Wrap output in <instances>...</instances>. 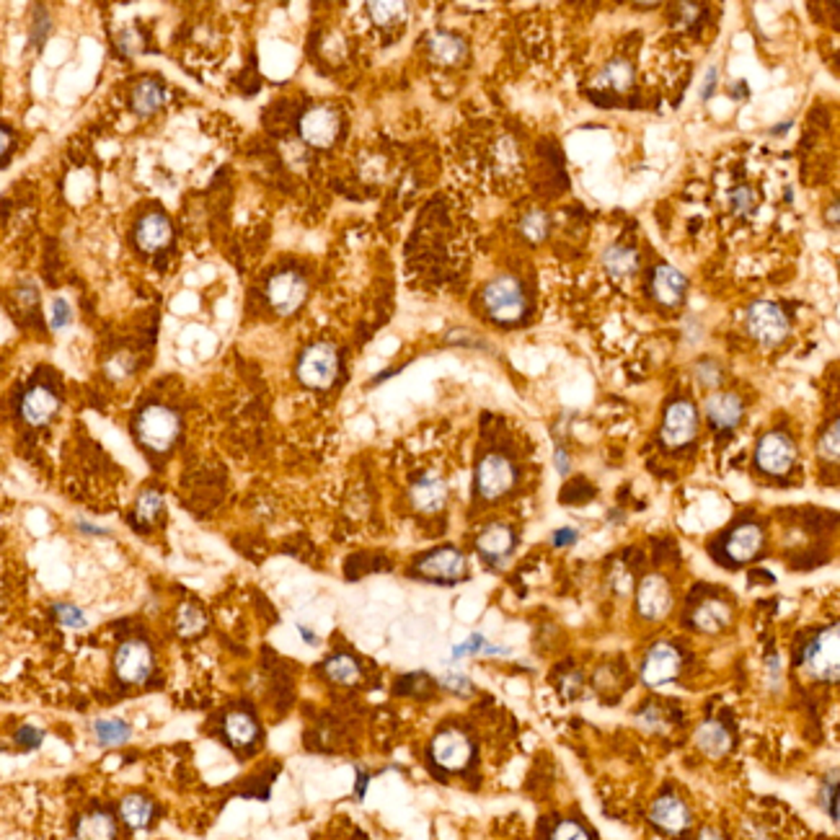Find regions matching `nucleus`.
I'll return each mask as SVG.
<instances>
[{
  "label": "nucleus",
  "instance_id": "nucleus-1",
  "mask_svg": "<svg viewBox=\"0 0 840 840\" xmlns=\"http://www.w3.org/2000/svg\"><path fill=\"white\" fill-rule=\"evenodd\" d=\"M179 432H182L179 414L168 407H161V404L145 407L135 419V434H138L140 445L150 452L171 451L174 442L179 440Z\"/></svg>",
  "mask_w": 840,
  "mask_h": 840
},
{
  "label": "nucleus",
  "instance_id": "nucleus-2",
  "mask_svg": "<svg viewBox=\"0 0 840 840\" xmlns=\"http://www.w3.org/2000/svg\"><path fill=\"white\" fill-rule=\"evenodd\" d=\"M801 673L822 680V683H836L840 675V639L838 623H833L827 631H822L818 639L809 641L801 657Z\"/></svg>",
  "mask_w": 840,
  "mask_h": 840
},
{
  "label": "nucleus",
  "instance_id": "nucleus-3",
  "mask_svg": "<svg viewBox=\"0 0 840 840\" xmlns=\"http://www.w3.org/2000/svg\"><path fill=\"white\" fill-rule=\"evenodd\" d=\"M481 300H484L487 313L496 324H517L528 310L523 285L514 277H499V280L489 282L484 287Z\"/></svg>",
  "mask_w": 840,
  "mask_h": 840
},
{
  "label": "nucleus",
  "instance_id": "nucleus-4",
  "mask_svg": "<svg viewBox=\"0 0 840 840\" xmlns=\"http://www.w3.org/2000/svg\"><path fill=\"white\" fill-rule=\"evenodd\" d=\"M336 375H339V352L334 344L326 342L310 344L298 360V378L308 389H331Z\"/></svg>",
  "mask_w": 840,
  "mask_h": 840
},
{
  "label": "nucleus",
  "instance_id": "nucleus-5",
  "mask_svg": "<svg viewBox=\"0 0 840 840\" xmlns=\"http://www.w3.org/2000/svg\"><path fill=\"white\" fill-rule=\"evenodd\" d=\"M414 574L419 579L437 582V585H455L469 576V561L455 546H442L422 556L414 564Z\"/></svg>",
  "mask_w": 840,
  "mask_h": 840
},
{
  "label": "nucleus",
  "instance_id": "nucleus-6",
  "mask_svg": "<svg viewBox=\"0 0 840 840\" xmlns=\"http://www.w3.org/2000/svg\"><path fill=\"white\" fill-rule=\"evenodd\" d=\"M747 331L758 339L763 347H779L789 336V318L776 303H753L747 308Z\"/></svg>",
  "mask_w": 840,
  "mask_h": 840
},
{
  "label": "nucleus",
  "instance_id": "nucleus-7",
  "mask_svg": "<svg viewBox=\"0 0 840 840\" xmlns=\"http://www.w3.org/2000/svg\"><path fill=\"white\" fill-rule=\"evenodd\" d=\"M114 673L127 685H140L153 673V649L145 639H127L114 655Z\"/></svg>",
  "mask_w": 840,
  "mask_h": 840
},
{
  "label": "nucleus",
  "instance_id": "nucleus-8",
  "mask_svg": "<svg viewBox=\"0 0 840 840\" xmlns=\"http://www.w3.org/2000/svg\"><path fill=\"white\" fill-rule=\"evenodd\" d=\"M517 471L514 466L499 452H489L487 458H481L478 469H476V489L484 499H499L514 487Z\"/></svg>",
  "mask_w": 840,
  "mask_h": 840
},
{
  "label": "nucleus",
  "instance_id": "nucleus-9",
  "mask_svg": "<svg viewBox=\"0 0 840 840\" xmlns=\"http://www.w3.org/2000/svg\"><path fill=\"white\" fill-rule=\"evenodd\" d=\"M760 471L771 473V476H783L791 471L794 460H797V445L786 432H768L765 437H760L758 451H755Z\"/></svg>",
  "mask_w": 840,
  "mask_h": 840
},
{
  "label": "nucleus",
  "instance_id": "nucleus-10",
  "mask_svg": "<svg viewBox=\"0 0 840 840\" xmlns=\"http://www.w3.org/2000/svg\"><path fill=\"white\" fill-rule=\"evenodd\" d=\"M300 138L313 147H331L339 138V130H342V120L339 114L331 109V106H313L308 109L306 114L300 117Z\"/></svg>",
  "mask_w": 840,
  "mask_h": 840
},
{
  "label": "nucleus",
  "instance_id": "nucleus-11",
  "mask_svg": "<svg viewBox=\"0 0 840 840\" xmlns=\"http://www.w3.org/2000/svg\"><path fill=\"white\" fill-rule=\"evenodd\" d=\"M698 430V414L696 407L691 401H675L665 411V422H662V442L667 448H683L688 445Z\"/></svg>",
  "mask_w": 840,
  "mask_h": 840
},
{
  "label": "nucleus",
  "instance_id": "nucleus-12",
  "mask_svg": "<svg viewBox=\"0 0 840 840\" xmlns=\"http://www.w3.org/2000/svg\"><path fill=\"white\" fill-rule=\"evenodd\" d=\"M680 665H683V657L677 652L673 644L662 641L655 644L649 649V655L641 665V683L649 685V688H659V685H667L673 683L680 673Z\"/></svg>",
  "mask_w": 840,
  "mask_h": 840
},
{
  "label": "nucleus",
  "instance_id": "nucleus-13",
  "mask_svg": "<svg viewBox=\"0 0 840 840\" xmlns=\"http://www.w3.org/2000/svg\"><path fill=\"white\" fill-rule=\"evenodd\" d=\"M636 611L647 621H659L673 611V590L662 574H649L641 579L636 593Z\"/></svg>",
  "mask_w": 840,
  "mask_h": 840
},
{
  "label": "nucleus",
  "instance_id": "nucleus-14",
  "mask_svg": "<svg viewBox=\"0 0 840 840\" xmlns=\"http://www.w3.org/2000/svg\"><path fill=\"white\" fill-rule=\"evenodd\" d=\"M308 295V282L298 272H280L269 280L267 298L272 308L282 316L295 313Z\"/></svg>",
  "mask_w": 840,
  "mask_h": 840
},
{
  "label": "nucleus",
  "instance_id": "nucleus-15",
  "mask_svg": "<svg viewBox=\"0 0 840 840\" xmlns=\"http://www.w3.org/2000/svg\"><path fill=\"white\" fill-rule=\"evenodd\" d=\"M471 755V739L458 729H445L432 739V760L445 771H463Z\"/></svg>",
  "mask_w": 840,
  "mask_h": 840
},
{
  "label": "nucleus",
  "instance_id": "nucleus-16",
  "mask_svg": "<svg viewBox=\"0 0 840 840\" xmlns=\"http://www.w3.org/2000/svg\"><path fill=\"white\" fill-rule=\"evenodd\" d=\"M476 549L481 559L489 564V567H499L505 564L514 549V531L510 525H502V523H492L487 525L481 535L476 538Z\"/></svg>",
  "mask_w": 840,
  "mask_h": 840
},
{
  "label": "nucleus",
  "instance_id": "nucleus-17",
  "mask_svg": "<svg viewBox=\"0 0 840 840\" xmlns=\"http://www.w3.org/2000/svg\"><path fill=\"white\" fill-rule=\"evenodd\" d=\"M649 818L657 827L667 836H680L691 827V809L683 800H677L675 794H665L652 804Z\"/></svg>",
  "mask_w": 840,
  "mask_h": 840
},
{
  "label": "nucleus",
  "instance_id": "nucleus-18",
  "mask_svg": "<svg viewBox=\"0 0 840 840\" xmlns=\"http://www.w3.org/2000/svg\"><path fill=\"white\" fill-rule=\"evenodd\" d=\"M60 409V398L58 393L47 386H34L23 393L21 398V416L31 424V427H41L47 424L55 414Z\"/></svg>",
  "mask_w": 840,
  "mask_h": 840
},
{
  "label": "nucleus",
  "instance_id": "nucleus-19",
  "mask_svg": "<svg viewBox=\"0 0 840 840\" xmlns=\"http://www.w3.org/2000/svg\"><path fill=\"white\" fill-rule=\"evenodd\" d=\"M703 411L709 416V422L717 427V430H732L737 427L742 414H745V404L737 393H729V390H719L714 396L706 398Z\"/></svg>",
  "mask_w": 840,
  "mask_h": 840
},
{
  "label": "nucleus",
  "instance_id": "nucleus-20",
  "mask_svg": "<svg viewBox=\"0 0 840 840\" xmlns=\"http://www.w3.org/2000/svg\"><path fill=\"white\" fill-rule=\"evenodd\" d=\"M409 496L411 505L419 513H440L445 507V502H448V487H445V481L440 476L427 473V476L414 481Z\"/></svg>",
  "mask_w": 840,
  "mask_h": 840
},
{
  "label": "nucleus",
  "instance_id": "nucleus-21",
  "mask_svg": "<svg viewBox=\"0 0 840 840\" xmlns=\"http://www.w3.org/2000/svg\"><path fill=\"white\" fill-rule=\"evenodd\" d=\"M763 543H765V533H763V528L755 525V523H745V525H739L735 528L729 538H727V554L732 561H750V559H755L760 554V549H763Z\"/></svg>",
  "mask_w": 840,
  "mask_h": 840
},
{
  "label": "nucleus",
  "instance_id": "nucleus-22",
  "mask_svg": "<svg viewBox=\"0 0 840 840\" xmlns=\"http://www.w3.org/2000/svg\"><path fill=\"white\" fill-rule=\"evenodd\" d=\"M171 233H174V230H171L168 218L153 212V215H145L143 220L138 223L135 238H138V246L143 248V251L156 254V251H164V248L171 244Z\"/></svg>",
  "mask_w": 840,
  "mask_h": 840
},
{
  "label": "nucleus",
  "instance_id": "nucleus-23",
  "mask_svg": "<svg viewBox=\"0 0 840 840\" xmlns=\"http://www.w3.org/2000/svg\"><path fill=\"white\" fill-rule=\"evenodd\" d=\"M685 287H688L685 277L675 267H670V264H659L655 269V274H652V290H655V298L662 306H680V300L685 295Z\"/></svg>",
  "mask_w": 840,
  "mask_h": 840
},
{
  "label": "nucleus",
  "instance_id": "nucleus-24",
  "mask_svg": "<svg viewBox=\"0 0 840 840\" xmlns=\"http://www.w3.org/2000/svg\"><path fill=\"white\" fill-rule=\"evenodd\" d=\"M691 623L696 626L698 631L703 634H721L729 623H732V611L727 603L721 600H706L701 603L693 615H691Z\"/></svg>",
  "mask_w": 840,
  "mask_h": 840
},
{
  "label": "nucleus",
  "instance_id": "nucleus-25",
  "mask_svg": "<svg viewBox=\"0 0 840 840\" xmlns=\"http://www.w3.org/2000/svg\"><path fill=\"white\" fill-rule=\"evenodd\" d=\"M165 102V85L161 81H153V78H145L135 88H132V112L138 117H150L153 112H158Z\"/></svg>",
  "mask_w": 840,
  "mask_h": 840
},
{
  "label": "nucleus",
  "instance_id": "nucleus-26",
  "mask_svg": "<svg viewBox=\"0 0 840 840\" xmlns=\"http://www.w3.org/2000/svg\"><path fill=\"white\" fill-rule=\"evenodd\" d=\"M76 836L78 840H117V820L112 812L103 809L88 812L78 820Z\"/></svg>",
  "mask_w": 840,
  "mask_h": 840
},
{
  "label": "nucleus",
  "instance_id": "nucleus-27",
  "mask_svg": "<svg viewBox=\"0 0 840 840\" xmlns=\"http://www.w3.org/2000/svg\"><path fill=\"white\" fill-rule=\"evenodd\" d=\"M120 818H122L127 827L145 830V827H150V822L156 818V807L143 794H127L122 804H120Z\"/></svg>",
  "mask_w": 840,
  "mask_h": 840
},
{
  "label": "nucleus",
  "instance_id": "nucleus-28",
  "mask_svg": "<svg viewBox=\"0 0 840 840\" xmlns=\"http://www.w3.org/2000/svg\"><path fill=\"white\" fill-rule=\"evenodd\" d=\"M696 745L706 755L721 758V755L729 753L732 737H729V732L724 729V724H719V721H703L696 729Z\"/></svg>",
  "mask_w": 840,
  "mask_h": 840
},
{
  "label": "nucleus",
  "instance_id": "nucleus-29",
  "mask_svg": "<svg viewBox=\"0 0 840 840\" xmlns=\"http://www.w3.org/2000/svg\"><path fill=\"white\" fill-rule=\"evenodd\" d=\"M223 729H226V737L230 739V745H236V747H248L259 737V724L248 711H230Z\"/></svg>",
  "mask_w": 840,
  "mask_h": 840
},
{
  "label": "nucleus",
  "instance_id": "nucleus-30",
  "mask_svg": "<svg viewBox=\"0 0 840 840\" xmlns=\"http://www.w3.org/2000/svg\"><path fill=\"white\" fill-rule=\"evenodd\" d=\"M603 267L608 269V274L615 280H626V277L636 274V269H639V254L634 248L615 244L603 254Z\"/></svg>",
  "mask_w": 840,
  "mask_h": 840
},
{
  "label": "nucleus",
  "instance_id": "nucleus-31",
  "mask_svg": "<svg viewBox=\"0 0 840 840\" xmlns=\"http://www.w3.org/2000/svg\"><path fill=\"white\" fill-rule=\"evenodd\" d=\"M430 55L437 62H442V65H455V62L463 60V55H466V44L460 37H455V34H448V31H434L430 34Z\"/></svg>",
  "mask_w": 840,
  "mask_h": 840
},
{
  "label": "nucleus",
  "instance_id": "nucleus-32",
  "mask_svg": "<svg viewBox=\"0 0 840 840\" xmlns=\"http://www.w3.org/2000/svg\"><path fill=\"white\" fill-rule=\"evenodd\" d=\"M324 673H326L328 680H334V683H339V685H354V683L360 680V675H362L357 659L349 655L328 657L326 665H324Z\"/></svg>",
  "mask_w": 840,
  "mask_h": 840
},
{
  "label": "nucleus",
  "instance_id": "nucleus-33",
  "mask_svg": "<svg viewBox=\"0 0 840 840\" xmlns=\"http://www.w3.org/2000/svg\"><path fill=\"white\" fill-rule=\"evenodd\" d=\"M94 735L99 739V745H103V747H114V745L127 742L130 735H132V729H130V724L122 721V719H102V721L94 724Z\"/></svg>",
  "mask_w": 840,
  "mask_h": 840
},
{
  "label": "nucleus",
  "instance_id": "nucleus-34",
  "mask_svg": "<svg viewBox=\"0 0 840 840\" xmlns=\"http://www.w3.org/2000/svg\"><path fill=\"white\" fill-rule=\"evenodd\" d=\"M597 85H608L613 91H626L634 83V67L626 60H613L605 65V70L597 76Z\"/></svg>",
  "mask_w": 840,
  "mask_h": 840
},
{
  "label": "nucleus",
  "instance_id": "nucleus-35",
  "mask_svg": "<svg viewBox=\"0 0 840 840\" xmlns=\"http://www.w3.org/2000/svg\"><path fill=\"white\" fill-rule=\"evenodd\" d=\"M164 513V494L156 492V489H147L138 496V505H135V517L138 523L143 525H153Z\"/></svg>",
  "mask_w": 840,
  "mask_h": 840
},
{
  "label": "nucleus",
  "instance_id": "nucleus-36",
  "mask_svg": "<svg viewBox=\"0 0 840 840\" xmlns=\"http://www.w3.org/2000/svg\"><path fill=\"white\" fill-rule=\"evenodd\" d=\"M205 626H207V618H205V613L197 608V605H184V608L179 611L176 629H179V634L182 636H197L200 631H205Z\"/></svg>",
  "mask_w": 840,
  "mask_h": 840
},
{
  "label": "nucleus",
  "instance_id": "nucleus-37",
  "mask_svg": "<svg viewBox=\"0 0 840 840\" xmlns=\"http://www.w3.org/2000/svg\"><path fill=\"white\" fill-rule=\"evenodd\" d=\"M52 615L58 618V623L65 626V629H85V623H88L85 613H83L78 605H73V603H58V605L52 608Z\"/></svg>",
  "mask_w": 840,
  "mask_h": 840
},
{
  "label": "nucleus",
  "instance_id": "nucleus-38",
  "mask_svg": "<svg viewBox=\"0 0 840 840\" xmlns=\"http://www.w3.org/2000/svg\"><path fill=\"white\" fill-rule=\"evenodd\" d=\"M370 16L378 26H390L393 21L404 19V3H370Z\"/></svg>",
  "mask_w": 840,
  "mask_h": 840
},
{
  "label": "nucleus",
  "instance_id": "nucleus-39",
  "mask_svg": "<svg viewBox=\"0 0 840 840\" xmlns=\"http://www.w3.org/2000/svg\"><path fill=\"white\" fill-rule=\"evenodd\" d=\"M520 230H523V236L531 238V241H543L546 233H549V218H546V212L535 210L531 215H525L523 223H520Z\"/></svg>",
  "mask_w": 840,
  "mask_h": 840
},
{
  "label": "nucleus",
  "instance_id": "nucleus-40",
  "mask_svg": "<svg viewBox=\"0 0 840 840\" xmlns=\"http://www.w3.org/2000/svg\"><path fill=\"white\" fill-rule=\"evenodd\" d=\"M818 452H820L825 460H838V452H840L838 419H836L827 430L822 432L820 442H818Z\"/></svg>",
  "mask_w": 840,
  "mask_h": 840
},
{
  "label": "nucleus",
  "instance_id": "nucleus-41",
  "mask_svg": "<svg viewBox=\"0 0 840 840\" xmlns=\"http://www.w3.org/2000/svg\"><path fill=\"white\" fill-rule=\"evenodd\" d=\"M551 840H593L590 833L579 825L576 820H564L556 825V830L551 833Z\"/></svg>",
  "mask_w": 840,
  "mask_h": 840
},
{
  "label": "nucleus",
  "instance_id": "nucleus-42",
  "mask_svg": "<svg viewBox=\"0 0 840 840\" xmlns=\"http://www.w3.org/2000/svg\"><path fill=\"white\" fill-rule=\"evenodd\" d=\"M822 801H825V809H830L833 822H838V771H833V773H830V783H825V789H822Z\"/></svg>",
  "mask_w": 840,
  "mask_h": 840
},
{
  "label": "nucleus",
  "instance_id": "nucleus-43",
  "mask_svg": "<svg viewBox=\"0 0 840 840\" xmlns=\"http://www.w3.org/2000/svg\"><path fill=\"white\" fill-rule=\"evenodd\" d=\"M117 41H120V49L124 55H140L145 49V40L140 31H122Z\"/></svg>",
  "mask_w": 840,
  "mask_h": 840
},
{
  "label": "nucleus",
  "instance_id": "nucleus-44",
  "mask_svg": "<svg viewBox=\"0 0 840 840\" xmlns=\"http://www.w3.org/2000/svg\"><path fill=\"white\" fill-rule=\"evenodd\" d=\"M442 685L455 696H469L471 693V680L466 675H460V673H448V675L442 677Z\"/></svg>",
  "mask_w": 840,
  "mask_h": 840
},
{
  "label": "nucleus",
  "instance_id": "nucleus-45",
  "mask_svg": "<svg viewBox=\"0 0 840 840\" xmlns=\"http://www.w3.org/2000/svg\"><path fill=\"white\" fill-rule=\"evenodd\" d=\"M41 739H44L41 729H37V727H29V724H26V727H21L19 732H16V742H19L23 750H37V747L41 745Z\"/></svg>",
  "mask_w": 840,
  "mask_h": 840
},
{
  "label": "nucleus",
  "instance_id": "nucleus-46",
  "mask_svg": "<svg viewBox=\"0 0 840 840\" xmlns=\"http://www.w3.org/2000/svg\"><path fill=\"white\" fill-rule=\"evenodd\" d=\"M49 321H52V328H65L70 324V306H67V300H62L58 298L52 308H49Z\"/></svg>",
  "mask_w": 840,
  "mask_h": 840
},
{
  "label": "nucleus",
  "instance_id": "nucleus-47",
  "mask_svg": "<svg viewBox=\"0 0 840 840\" xmlns=\"http://www.w3.org/2000/svg\"><path fill=\"white\" fill-rule=\"evenodd\" d=\"M481 649H484V636L473 634V636H469L463 644H458V647L452 649V659H460V657H466V655H478Z\"/></svg>",
  "mask_w": 840,
  "mask_h": 840
},
{
  "label": "nucleus",
  "instance_id": "nucleus-48",
  "mask_svg": "<svg viewBox=\"0 0 840 840\" xmlns=\"http://www.w3.org/2000/svg\"><path fill=\"white\" fill-rule=\"evenodd\" d=\"M696 375L703 386H711V389L719 386V380H721V370H719V365H714V362H698Z\"/></svg>",
  "mask_w": 840,
  "mask_h": 840
},
{
  "label": "nucleus",
  "instance_id": "nucleus-49",
  "mask_svg": "<svg viewBox=\"0 0 840 840\" xmlns=\"http://www.w3.org/2000/svg\"><path fill=\"white\" fill-rule=\"evenodd\" d=\"M732 202H735V210H737L739 215H745V212H750L755 207V197H753L750 189H737L732 194Z\"/></svg>",
  "mask_w": 840,
  "mask_h": 840
},
{
  "label": "nucleus",
  "instance_id": "nucleus-50",
  "mask_svg": "<svg viewBox=\"0 0 840 840\" xmlns=\"http://www.w3.org/2000/svg\"><path fill=\"white\" fill-rule=\"evenodd\" d=\"M576 538H579V533H576V531H572V528H561V531H556V533H554V546H559V549H564V546H572Z\"/></svg>",
  "mask_w": 840,
  "mask_h": 840
},
{
  "label": "nucleus",
  "instance_id": "nucleus-51",
  "mask_svg": "<svg viewBox=\"0 0 840 840\" xmlns=\"http://www.w3.org/2000/svg\"><path fill=\"white\" fill-rule=\"evenodd\" d=\"M11 145H13V135H11V130L0 124V161H3L5 156H8Z\"/></svg>",
  "mask_w": 840,
  "mask_h": 840
},
{
  "label": "nucleus",
  "instance_id": "nucleus-52",
  "mask_svg": "<svg viewBox=\"0 0 840 840\" xmlns=\"http://www.w3.org/2000/svg\"><path fill=\"white\" fill-rule=\"evenodd\" d=\"M714 85H717V70L711 67V70H709V76H706V85H703L701 96H703V99H711V94H714Z\"/></svg>",
  "mask_w": 840,
  "mask_h": 840
},
{
  "label": "nucleus",
  "instance_id": "nucleus-53",
  "mask_svg": "<svg viewBox=\"0 0 840 840\" xmlns=\"http://www.w3.org/2000/svg\"><path fill=\"white\" fill-rule=\"evenodd\" d=\"M554 460H556V469H559V473H567V471H569V458H567V452L561 451V448L556 451Z\"/></svg>",
  "mask_w": 840,
  "mask_h": 840
},
{
  "label": "nucleus",
  "instance_id": "nucleus-54",
  "mask_svg": "<svg viewBox=\"0 0 840 840\" xmlns=\"http://www.w3.org/2000/svg\"><path fill=\"white\" fill-rule=\"evenodd\" d=\"M698 840H724V838H721V833L714 830V827H703V830L698 833Z\"/></svg>",
  "mask_w": 840,
  "mask_h": 840
},
{
  "label": "nucleus",
  "instance_id": "nucleus-55",
  "mask_svg": "<svg viewBox=\"0 0 840 840\" xmlns=\"http://www.w3.org/2000/svg\"><path fill=\"white\" fill-rule=\"evenodd\" d=\"M78 528H81L83 533H91V535H106L103 528H96V525H85V523H78Z\"/></svg>",
  "mask_w": 840,
  "mask_h": 840
},
{
  "label": "nucleus",
  "instance_id": "nucleus-56",
  "mask_svg": "<svg viewBox=\"0 0 840 840\" xmlns=\"http://www.w3.org/2000/svg\"><path fill=\"white\" fill-rule=\"evenodd\" d=\"M300 636H303V641H306V644H310V647H316V644H318L316 634H313V631H308L306 626H300Z\"/></svg>",
  "mask_w": 840,
  "mask_h": 840
},
{
  "label": "nucleus",
  "instance_id": "nucleus-57",
  "mask_svg": "<svg viewBox=\"0 0 840 840\" xmlns=\"http://www.w3.org/2000/svg\"><path fill=\"white\" fill-rule=\"evenodd\" d=\"M830 226H838V202H833V207H830Z\"/></svg>",
  "mask_w": 840,
  "mask_h": 840
},
{
  "label": "nucleus",
  "instance_id": "nucleus-58",
  "mask_svg": "<svg viewBox=\"0 0 840 840\" xmlns=\"http://www.w3.org/2000/svg\"><path fill=\"white\" fill-rule=\"evenodd\" d=\"M789 127H791V122H783V124H779V127H773V135H779V132H786Z\"/></svg>",
  "mask_w": 840,
  "mask_h": 840
}]
</instances>
